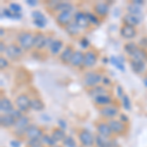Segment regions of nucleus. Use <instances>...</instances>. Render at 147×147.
Wrapping results in <instances>:
<instances>
[{"mask_svg":"<svg viewBox=\"0 0 147 147\" xmlns=\"http://www.w3.org/2000/svg\"><path fill=\"white\" fill-rule=\"evenodd\" d=\"M34 36L30 32H23L18 35V41L21 47L25 50H30L34 46Z\"/></svg>","mask_w":147,"mask_h":147,"instance_id":"1","label":"nucleus"},{"mask_svg":"<svg viewBox=\"0 0 147 147\" xmlns=\"http://www.w3.org/2000/svg\"><path fill=\"white\" fill-rule=\"evenodd\" d=\"M30 99L25 94L19 95L15 100L16 106L18 107L19 111L21 112H28V109H30Z\"/></svg>","mask_w":147,"mask_h":147,"instance_id":"2","label":"nucleus"},{"mask_svg":"<svg viewBox=\"0 0 147 147\" xmlns=\"http://www.w3.org/2000/svg\"><path fill=\"white\" fill-rule=\"evenodd\" d=\"M79 138L80 143L85 147H91L95 143V138L86 129H82L79 134Z\"/></svg>","mask_w":147,"mask_h":147,"instance_id":"3","label":"nucleus"},{"mask_svg":"<svg viewBox=\"0 0 147 147\" xmlns=\"http://www.w3.org/2000/svg\"><path fill=\"white\" fill-rule=\"evenodd\" d=\"M26 136L28 139H41V137L43 136V131L37 125H28L26 130Z\"/></svg>","mask_w":147,"mask_h":147,"instance_id":"4","label":"nucleus"},{"mask_svg":"<svg viewBox=\"0 0 147 147\" xmlns=\"http://www.w3.org/2000/svg\"><path fill=\"white\" fill-rule=\"evenodd\" d=\"M102 80V77L100 74L95 72H88L84 76V82L87 86H93Z\"/></svg>","mask_w":147,"mask_h":147,"instance_id":"5","label":"nucleus"},{"mask_svg":"<svg viewBox=\"0 0 147 147\" xmlns=\"http://www.w3.org/2000/svg\"><path fill=\"white\" fill-rule=\"evenodd\" d=\"M6 54L12 60H17L23 54L22 47L16 45V44H10L6 49Z\"/></svg>","mask_w":147,"mask_h":147,"instance_id":"6","label":"nucleus"},{"mask_svg":"<svg viewBox=\"0 0 147 147\" xmlns=\"http://www.w3.org/2000/svg\"><path fill=\"white\" fill-rule=\"evenodd\" d=\"M17 119L11 115V114H4L0 117V125L4 129H9V127H15Z\"/></svg>","mask_w":147,"mask_h":147,"instance_id":"7","label":"nucleus"},{"mask_svg":"<svg viewBox=\"0 0 147 147\" xmlns=\"http://www.w3.org/2000/svg\"><path fill=\"white\" fill-rule=\"evenodd\" d=\"M75 23L80 27V28H88L89 22L86 17V14L82 12H77L75 14Z\"/></svg>","mask_w":147,"mask_h":147,"instance_id":"8","label":"nucleus"},{"mask_svg":"<svg viewBox=\"0 0 147 147\" xmlns=\"http://www.w3.org/2000/svg\"><path fill=\"white\" fill-rule=\"evenodd\" d=\"M109 127H110L111 130L114 134H124L125 131V125H124V123L121 122V121H117V120H111L110 122L108 123Z\"/></svg>","mask_w":147,"mask_h":147,"instance_id":"9","label":"nucleus"},{"mask_svg":"<svg viewBox=\"0 0 147 147\" xmlns=\"http://www.w3.org/2000/svg\"><path fill=\"white\" fill-rule=\"evenodd\" d=\"M14 110L12 101L7 97H2L0 100V111L4 114H10Z\"/></svg>","mask_w":147,"mask_h":147,"instance_id":"10","label":"nucleus"},{"mask_svg":"<svg viewBox=\"0 0 147 147\" xmlns=\"http://www.w3.org/2000/svg\"><path fill=\"white\" fill-rule=\"evenodd\" d=\"M97 61V55L95 52L93 51H87L84 54V65L86 68H91L93 67L96 64Z\"/></svg>","mask_w":147,"mask_h":147,"instance_id":"11","label":"nucleus"},{"mask_svg":"<svg viewBox=\"0 0 147 147\" xmlns=\"http://www.w3.org/2000/svg\"><path fill=\"white\" fill-rule=\"evenodd\" d=\"M30 125V121H28V118L27 117H23L20 118L19 120H17V123L15 125V127L17 129L18 132H21V134H26V130Z\"/></svg>","mask_w":147,"mask_h":147,"instance_id":"12","label":"nucleus"},{"mask_svg":"<svg viewBox=\"0 0 147 147\" xmlns=\"http://www.w3.org/2000/svg\"><path fill=\"white\" fill-rule=\"evenodd\" d=\"M136 30L134 27L125 25L121 28V35H122L124 38L131 39L136 36Z\"/></svg>","mask_w":147,"mask_h":147,"instance_id":"13","label":"nucleus"},{"mask_svg":"<svg viewBox=\"0 0 147 147\" xmlns=\"http://www.w3.org/2000/svg\"><path fill=\"white\" fill-rule=\"evenodd\" d=\"M72 14L71 12H62V13H59L57 16L56 20L58 24H60L61 26H68L69 24H71L72 21Z\"/></svg>","mask_w":147,"mask_h":147,"instance_id":"14","label":"nucleus"},{"mask_svg":"<svg viewBox=\"0 0 147 147\" xmlns=\"http://www.w3.org/2000/svg\"><path fill=\"white\" fill-rule=\"evenodd\" d=\"M84 54L82 51L77 50L74 52L73 58L71 60V65L73 67H80L82 64H84Z\"/></svg>","mask_w":147,"mask_h":147,"instance_id":"15","label":"nucleus"},{"mask_svg":"<svg viewBox=\"0 0 147 147\" xmlns=\"http://www.w3.org/2000/svg\"><path fill=\"white\" fill-rule=\"evenodd\" d=\"M124 21L125 25L127 26H130V27H136V26H138L139 23H140V17L139 16H134V15H130V14H127V15L124 16Z\"/></svg>","mask_w":147,"mask_h":147,"instance_id":"16","label":"nucleus"},{"mask_svg":"<svg viewBox=\"0 0 147 147\" xmlns=\"http://www.w3.org/2000/svg\"><path fill=\"white\" fill-rule=\"evenodd\" d=\"M97 131H98V134H100V136L107 137V138L110 137L113 134L110 127H109V125L106 124V123H99V124L97 125Z\"/></svg>","mask_w":147,"mask_h":147,"instance_id":"17","label":"nucleus"},{"mask_svg":"<svg viewBox=\"0 0 147 147\" xmlns=\"http://www.w3.org/2000/svg\"><path fill=\"white\" fill-rule=\"evenodd\" d=\"M46 39L47 37L43 34H36L34 35V46L37 49H42L44 46H46Z\"/></svg>","mask_w":147,"mask_h":147,"instance_id":"18","label":"nucleus"},{"mask_svg":"<svg viewBox=\"0 0 147 147\" xmlns=\"http://www.w3.org/2000/svg\"><path fill=\"white\" fill-rule=\"evenodd\" d=\"M74 51L73 48L71 46H67L65 49L63 50L62 53L60 54V59L63 63H71V60L73 58V55H74Z\"/></svg>","mask_w":147,"mask_h":147,"instance_id":"19","label":"nucleus"},{"mask_svg":"<svg viewBox=\"0 0 147 147\" xmlns=\"http://www.w3.org/2000/svg\"><path fill=\"white\" fill-rule=\"evenodd\" d=\"M100 114L105 118H114L117 116L118 109L113 106H105L100 110Z\"/></svg>","mask_w":147,"mask_h":147,"instance_id":"20","label":"nucleus"},{"mask_svg":"<svg viewBox=\"0 0 147 147\" xmlns=\"http://www.w3.org/2000/svg\"><path fill=\"white\" fill-rule=\"evenodd\" d=\"M94 11L99 16H106L109 12V6L106 3L99 2V3H96L95 6H94Z\"/></svg>","mask_w":147,"mask_h":147,"instance_id":"21","label":"nucleus"},{"mask_svg":"<svg viewBox=\"0 0 147 147\" xmlns=\"http://www.w3.org/2000/svg\"><path fill=\"white\" fill-rule=\"evenodd\" d=\"M130 68L136 74H141L145 70V64H144V62H141V61L131 60L130 61Z\"/></svg>","mask_w":147,"mask_h":147,"instance_id":"22","label":"nucleus"},{"mask_svg":"<svg viewBox=\"0 0 147 147\" xmlns=\"http://www.w3.org/2000/svg\"><path fill=\"white\" fill-rule=\"evenodd\" d=\"M54 10L60 12V13H62V12H72L74 10V5L70 2H59L58 5L54 8Z\"/></svg>","mask_w":147,"mask_h":147,"instance_id":"23","label":"nucleus"},{"mask_svg":"<svg viewBox=\"0 0 147 147\" xmlns=\"http://www.w3.org/2000/svg\"><path fill=\"white\" fill-rule=\"evenodd\" d=\"M51 136L53 137V139L56 142H58V141H64V139L66 138L65 131H64L62 129H60V127H56V129H54L53 130H52Z\"/></svg>","mask_w":147,"mask_h":147,"instance_id":"24","label":"nucleus"},{"mask_svg":"<svg viewBox=\"0 0 147 147\" xmlns=\"http://www.w3.org/2000/svg\"><path fill=\"white\" fill-rule=\"evenodd\" d=\"M110 62L113 66H115L117 69H119L122 72H125V65H124V59L122 57H116V56H111Z\"/></svg>","mask_w":147,"mask_h":147,"instance_id":"25","label":"nucleus"},{"mask_svg":"<svg viewBox=\"0 0 147 147\" xmlns=\"http://www.w3.org/2000/svg\"><path fill=\"white\" fill-rule=\"evenodd\" d=\"M95 143L97 147H111V145H112L111 141L108 140L107 137H104L100 134H98L95 137Z\"/></svg>","mask_w":147,"mask_h":147,"instance_id":"26","label":"nucleus"},{"mask_svg":"<svg viewBox=\"0 0 147 147\" xmlns=\"http://www.w3.org/2000/svg\"><path fill=\"white\" fill-rule=\"evenodd\" d=\"M45 107L43 101L40 100L38 98H34L30 101V109L34 111H42Z\"/></svg>","mask_w":147,"mask_h":147,"instance_id":"27","label":"nucleus"},{"mask_svg":"<svg viewBox=\"0 0 147 147\" xmlns=\"http://www.w3.org/2000/svg\"><path fill=\"white\" fill-rule=\"evenodd\" d=\"M62 48H63V41L60 39H55L53 42H52L50 47H49V49H50L52 54H58Z\"/></svg>","mask_w":147,"mask_h":147,"instance_id":"28","label":"nucleus"},{"mask_svg":"<svg viewBox=\"0 0 147 147\" xmlns=\"http://www.w3.org/2000/svg\"><path fill=\"white\" fill-rule=\"evenodd\" d=\"M94 100H95V103L98 104V105H108V104L111 103V101H112V99H111V97L107 95V94H103V95H99L94 98Z\"/></svg>","mask_w":147,"mask_h":147,"instance_id":"29","label":"nucleus"},{"mask_svg":"<svg viewBox=\"0 0 147 147\" xmlns=\"http://www.w3.org/2000/svg\"><path fill=\"white\" fill-rule=\"evenodd\" d=\"M65 30H66V32H67L68 34H70V35H77L78 34H79L80 27L75 22H74V23L69 24L68 26H66Z\"/></svg>","mask_w":147,"mask_h":147,"instance_id":"30","label":"nucleus"},{"mask_svg":"<svg viewBox=\"0 0 147 147\" xmlns=\"http://www.w3.org/2000/svg\"><path fill=\"white\" fill-rule=\"evenodd\" d=\"M131 57H132V60L141 61V62H143V60L145 59V57H146V53H145V51H144L143 49L138 48L134 54H132Z\"/></svg>","mask_w":147,"mask_h":147,"instance_id":"31","label":"nucleus"},{"mask_svg":"<svg viewBox=\"0 0 147 147\" xmlns=\"http://www.w3.org/2000/svg\"><path fill=\"white\" fill-rule=\"evenodd\" d=\"M127 11H129V13L130 15H134V16H139L141 14V8L140 6L136 5V4H129V6H127Z\"/></svg>","mask_w":147,"mask_h":147,"instance_id":"32","label":"nucleus"},{"mask_svg":"<svg viewBox=\"0 0 147 147\" xmlns=\"http://www.w3.org/2000/svg\"><path fill=\"white\" fill-rule=\"evenodd\" d=\"M124 49L129 55H132V54L138 49V47H137V45L134 42H127V43L125 44Z\"/></svg>","mask_w":147,"mask_h":147,"instance_id":"33","label":"nucleus"},{"mask_svg":"<svg viewBox=\"0 0 147 147\" xmlns=\"http://www.w3.org/2000/svg\"><path fill=\"white\" fill-rule=\"evenodd\" d=\"M41 142L43 144H45V145H48L50 147H53L56 145V141L53 139V137L51 136H49V134H43V136L41 137Z\"/></svg>","mask_w":147,"mask_h":147,"instance_id":"34","label":"nucleus"},{"mask_svg":"<svg viewBox=\"0 0 147 147\" xmlns=\"http://www.w3.org/2000/svg\"><path fill=\"white\" fill-rule=\"evenodd\" d=\"M105 93H106V90L104 89V87H102V86H95L89 91V95L94 96V97L103 95V94H105Z\"/></svg>","mask_w":147,"mask_h":147,"instance_id":"35","label":"nucleus"},{"mask_svg":"<svg viewBox=\"0 0 147 147\" xmlns=\"http://www.w3.org/2000/svg\"><path fill=\"white\" fill-rule=\"evenodd\" d=\"M32 17L34 18V20H37V21H44V22H47L45 16L41 13L40 11H32Z\"/></svg>","mask_w":147,"mask_h":147,"instance_id":"36","label":"nucleus"},{"mask_svg":"<svg viewBox=\"0 0 147 147\" xmlns=\"http://www.w3.org/2000/svg\"><path fill=\"white\" fill-rule=\"evenodd\" d=\"M86 14V17L88 19V22L89 24H92V25H95V26H98L100 24V21H99L98 17H96L95 15L91 13H85Z\"/></svg>","mask_w":147,"mask_h":147,"instance_id":"37","label":"nucleus"},{"mask_svg":"<svg viewBox=\"0 0 147 147\" xmlns=\"http://www.w3.org/2000/svg\"><path fill=\"white\" fill-rule=\"evenodd\" d=\"M63 144L66 147H77L76 140L72 136H66V138L64 139V141H63Z\"/></svg>","mask_w":147,"mask_h":147,"instance_id":"38","label":"nucleus"},{"mask_svg":"<svg viewBox=\"0 0 147 147\" xmlns=\"http://www.w3.org/2000/svg\"><path fill=\"white\" fill-rule=\"evenodd\" d=\"M122 103H123V106L125 110H130L131 108V104H130V99L129 97L127 95H124L122 98Z\"/></svg>","mask_w":147,"mask_h":147,"instance_id":"39","label":"nucleus"},{"mask_svg":"<svg viewBox=\"0 0 147 147\" xmlns=\"http://www.w3.org/2000/svg\"><path fill=\"white\" fill-rule=\"evenodd\" d=\"M9 9L13 12V13H20L22 11V6L17 3H10L9 4Z\"/></svg>","mask_w":147,"mask_h":147,"instance_id":"40","label":"nucleus"},{"mask_svg":"<svg viewBox=\"0 0 147 147\" xmlns=\"http://www.w3.org/2000/svg\"><path fill=\"white\" fill-rule=\"evenodd\" d=\"M42 142L40 139H28V147H39L41 146Z\"/></svg>","mask_w":147,"mask_h":147,"instance_id":"41","label":"nucleus"},{"mask_svg":"<svg viewBox=\"0 0 147 147\" xmlns=\"http://www.w3.org/2000/svg\"><path fill=\"white\" fill-rule=\"evenodd\" d=\"M2 16H4L5 18H9V19H13L14 17V13L12 12L10 9H3L2 10Z\"/></svg>","mask_w":147,"mask_h":147,"instance_id":"42","label":"nucleus"},{"mask_svg":"<svg viewBox=\"0 0 147 147\" xmlns=\"http://www.w3.org/2000/svg\"><path fill=\"white\" fill-rule=\"evenodd\" d=\"M47 22H44V21H37V20H34V25L36 26L37 28H45Z\"/></svg>","mask_w":147,"mask_h":147,"instance_id":"43","label":"nucleus"},{"mask_svg":"<svg viewBox=\"0 0 147 147\" xmlns=\"http://www.w3.org/2000/svg\"><path fill=\"white\" fill-rule=\"evenodd\" d=\"M7 67H8V61H7L4 57H1V58H0V68L3 70V69H5Z\"/></svg>","mask_w":147,"mask_h":147,"instance_id":"44","label":"nucleus"},{"mask_svg":"<svg viewBox=\"0 0 147 147\" xmlns=\"http://www.w3.org/2000/svg\"><path fill=\"white\" fill-rule=\"evenodd\" d=\"M57 123H58V125H59V127H60V129H62L63 130L67 129V125H67V123H66L63 119H59Z\"/></svg>","mask_w":147,"mask_h":147,"instance_id":"45","label":"nucleus"},{"mask_svg":"<svg viewBox=\"0 0 147 147\" xmlns=\"http://www.w3.org/2000/svg\"><path fill=\"white\" fill-rule=\"evenodd\" d=\"M80 46H82V48H87V47L89 46V40L87 38H85V37L82 38V40H80Z\"/></svg>","mask_w":147,"mask_h":147,"instance_id":"46","label":"nucleus"},{"mask_svg":"<svg viewBox=\"0 0 147 147\" xmlns=\"http://www.w3.org/2000/svg\"><path fill=\"white\" fill-rule=\"evenodd\" d=\"M117 94H118V96H119L120 98H123V96L125 95L122 86H120V85H119V86H117Z\"/></svg>","mask_w":147,"mask_h":147,"instance_id":"47","label":"nucleus"},{"mask_svg":"<svg viewBox=\"0 0 147 147\" xmlns=\"http://www.w3.org/2000/svg\"><path fill=\"white\" fill-rule=\"evenodd\" d=\"M11 147H21V141L19 140H12L10 142Z\"/></svg>","mask_w":147,"mask_h":147,"instance_id":"48","label":"nucleus"},{"mask_svg":"<svg viewBox=\"0 0 147 147\" xmlns=\"http://www.w3.org/2000/svg\"><path fill=\"white\" fill-rule=\"evenodd\" d=\"M120 118H121V122H123V123L129 122V117H127V115H125V114H121Z\"/></svg>","mask_w":147,"mask_h":147,"instance_id":"49","label":"nucleus"},{"mask_svg":"<svg viewBox=\"0 0 147 147\" xmlns=\"http://www.w3.org/2000/svg\"><path fill=\"white\" fill-rule=\"evenodd\" d=\"M27 4H28L30 6H36L37 5V1L35 0H27Z\"/></svg>","mask_w":147,"mask_h":147,"instance_id":"50","label":"nucleus"},{"mask_svg":"<svg viewBox=\"0 0 147 147\" xmlns=\"http://www.w3.org/2000/svg\"><path fill=\"white\" fill-rule=\"evenodd\" d=\"M102 82H103V84H106V85H108V84H111V80H110L109 78H103V79H102Z\"/></svg>","mask_w":147,"mask_h":147,"instance_id":"51","label":"nucleus"},{"mask_svg":"<svg viewBox=\"0 0 147 147\" xmlns=\"http://www.w3.org/2000/svg\"><path fill=\"white\" fill-rule=\"evenodd\" d=\"M6 49H7V47L5 44L3 43V42H0V51L1 52H4V51H6Z\"/></svg>","mask_w":147,"mask_h":147,"instance_id":"52","label":"nucleus"},{"mask_svg":"<svg viewBox=\"0 0 147 147\" xmlns=\"http://www.w3.org/2000/svg\"><path fill=\"white\" fill-rule=\"evenodd\" d=\"M132 3L140 6V5H142V4H144V1H143V0H134V2H132Z\"/></svg>","mask_w":147,"mask_h":147,"instance_id":"53","label":"nucleus"},{"mask_svg":"<svg viewBox=\"0 0 147 147\" xmlns=\"http://www.w3.org/2000/svg\"><path fill=\"white\" fill-rule=\"evenodd\" d=\"M140 44L143 47H147V38H146V37H145V38H142L140 40Z\"/></svg>","mask_w":147,"mask_h":147,"instance_id":"54","label":"nucleus"},{"mask_svg":"<svg viewBox=\"0 0 147 147\" xmlns=\"http://www.w3.org/2000/svg\"><path fill=\"white\" fill-rule=\"evenodd\" d=\"M4 34H5V30H4L3 28H1V30H0V35H1V36H3Z\"/></svg>","mask_w":147,"mask_h":147,"instance_id":"55","label":"nucleus"},{"mask_svg":"<svg viewBox=\"0 0 147 147\" xmlns=\"http://www.w3.org/2000/svg\"><path fill=\"white\" fill-rule=\"evenodd\" d=\"M143 84H144V85L147 87V78H145V79L143 80Z\"/></svg>","mask_w":147,"mask_h":147,"instance_id":"56","label":"nucleus"},{"mask_svg":"<svg viewBox=\"0 0 147 147\" xmlns=\"http://www.w3.org/2000/svg\"><path fill=\"white\" fill-rule=\"evenodd\" d=\"M102 61H103V63H105V64H106V63L108 62V59H107V58H103V60H102Z\"/></svg>","mask_w":147,"mask_h":147,"instance_id":"57","label":"nucleus"},{"mask_svg":"<svg viewBox=\"0 0 147 147\" xmlns=\"http://www.w3.org/2000/svg\"><path fill=\"white\" fill-rule=\"evenodd\" d=\"M53 147H61V146H56V145H55V146H53Z\"/></svg>","mask_w":147,"mask_h":147,"instance_id":"58","label":"nucleus"},{"mask_svg":"<svg viewBox=\"0 0 147 147\" xmlns=\"http://www.w3.org/2000/svg\"><path fill=\"white\" fill-rule=\"evenodd\" d=\"M39 147H42V146H39Z\"/></svg>","mask_w":147,"mask_h":147,"instance_id":"59","label":"nucleus"}]
</instances>
